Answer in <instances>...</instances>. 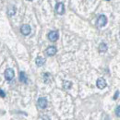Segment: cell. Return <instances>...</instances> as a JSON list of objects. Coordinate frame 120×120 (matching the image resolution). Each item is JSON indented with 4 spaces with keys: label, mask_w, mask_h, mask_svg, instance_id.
Returning <instances> with one entry per match:
<instances>
[{
    "label": "cell",
    "mask_w": 120,
    "mask_h": 120,
    "mask_svg": "<svg viewBox=\"0 0 120 120\" xmlns=\"http://www.w3.org/2000/svg\"><path fill=\"white\" fill-rule=\"evenodd\" d=\"M106 23H107V18L105 15L99 16V18L97 19V22H96L97 26L100 27V28H102V27H104V26L106 25Z\"/></svg>",
    "instance_id": "cell-1"
},
{
    "label": "cell",
    "mask_w": 120,
    "mask_h": 120,
    "mask_svg": "<svg viewBox=\"0 0 120 120\" xmlns=\"http://www.w3.org/2000/svg\"><path fill=\"white\" fill-rule=\"evenodd\" d=\"M14 76H15V73H14L13 69H11V68L6 69V71H5V78H6L7 80H12Z\"/></svg>",
    "instance_id": "cell-2"
},
{
    "label": "cell",
    "mask_w": 120,
    "mask_h": 120,
    "mask_svg": "<svg viewBox=\"0 0 120 120\" xmlns=\"http://www.w3.org/2000/svg\"><path fill=\"white\" fill-rule=\"evenodd\" d=\"M56 12L59 15H63L65 13V6L63 3L58 2L56 5Z\"/></svg>",
    "instance_id": "cell-3"
},
{
    "label": "cell",
    "mask_w": 120,
    "mask_h": 120,
    "mask_svg": "<svg viewBox=\"0 0 120 120\" xmlns=\"http://www.w3.org/2000/svg\"><path fill=\"white\" fill-rule=\"evenodd\" d=\"M47 37H48V39H49L51 42H56V41L58 39V32L56 31V30H52V31H50V32L48 33Z\"/></svg>",
    "instance_id": "cell-4"
},
{
    "label": "cell",
    "mask_w": 120,
    "mask_h": 120,
    "mask_svg": "<svg viewBox=\"0 0 120 120\" xmlns=\"http://www.w3.org/2000/svg\"><path fill=\"white\" fill-rule=\"evenodd\" d=\"M30 27L29 25H27V24H24V25H22L21 26V28H20V31H21V33L23 34V35H29L30 33Z\"/></svg>",
    "instance_id": "cell-5"
},
{
    "label": "cell",
    "mask_w": 120,
    "mask_h": 120,
    "mask_svg": "<svg viewBox=\"0 0 120 120\" xmlns=\"http://www.w3.org/2000/svg\"><path fill=\"white\" fill-rule=\"evenodd\" d=\"M96 85L99 89H105L106 87V81H105V79L103 78H100L97 79V82H96Z\"/></svg>",
    "instance_id": "cell-6"
},
{
    "label": "cell",
    "mask_w": 120,
    "mask_h": 120,
    "mask_svg": "<svg viewBox=\"0 0 120 120\" xmlns=\"http://www.w3.org/2000/svg\"><path fill=\"white\" fill-rule=\"evenodd\" d=\"M56 48L55 47V46H49L47 49H46V51H45V53H46V55L47 56H55L56 54Z\"/></svg>",
    "instance_id": "cell-7"
},
{
    "label": "cell",
    "mask_w": 120,
    "mask_h": 120,
    "mask_svg": "<svg viewBox=\"0 0 120 120\" xmlns=\"http://www.w3.org/2000/svg\"><path fill=\"white\" fill-rule=\"evenodd\" d=\"M38 106L41 108V109H45L47 106V101L45 98H39L38 99Z\"/></svg>",
    "instance_id": "cell-8"
},
{
    "label": "cell",
    "mask_w": 120,
    "mask_h": 120,
    "mask_svg": "<svg viewBox=\"0 0 120 120\" xmlns=\"http://www.w3.org/2000/svg\"><path fill=\"white\" fill-rule=\"evenodd\" d=\"M35 63H36V65L38 66V67H42V66H44L45 63V58L44 57H42V56H38L36 60H35Z\"/></svg>",
    "instance_id": "cell-9"
},
{
    "label": "cell",
    "mask_w": 120,
    "mask_h": 120,
    "mask_svg": "<svg viewBox=\"0 0 120 120\" xmlns=\"http://www.w3.org/2000/svg\"><path fill=\"white\" fill-rule=\"evenodd\" d=\"M19 80L21 82H23V83H26L27 82V76H26V74L23 71H21L19 73Z\"/></svg>",
    "instance_id": "cell-10"
},
{
    "label": "cell",
    "mask_w": 120,
    "mask_h": 120,
    "mask_svg": "<svg viewBox=\"0 0 120 120\" xmlns=\"http://www.w3.org/2000/svg\"><path fill=\"white\" fill-rule=\"evenodd\" d=\"M99 51L103 52V53L106 52L107 51V45H106V44H105V43L100 44V45H99Z\"/></svg>",
    "instance_id": "cell-11"
},
{
    "label": "cell",
    "mask_w": 120,
    "mask_h": 120,
    "mask_svg": "<svg viewBox=\"0 0 120 120\" xmlns=\"http://www.w3.org/2000/svg\"><path fill=\"white\" fill-rule=\"evenodd\" d=\"M63 86H64V88H65L66 90H68V89H70V88H71V86H72V83H71L70 81L65 80V81L63 82Z\"/></svg>",
    "instance_id": "cell-12"
},
{
    "label": "cell",
    "mask_w": 120,
    "mask_h": 120,
    "mask_svg": "<svg viewBox=\"0 0 120 120\" xmlns=\"http://www.w3.org/2000/svg\"><path fill=\"white\" fill-rule=\"evenodd\" d=\"M116 114L117 116H119L120 117V105L119 106H117V108H116Z\"/></svg>",
    "instance_id": "cell-13"
},
{
    "label": "cell",
    "mask_w": 120,
    "mask_h": 120,
    "mask_svg": "<svg viewBox=\"0 0 120 120\" xmlns=\"http://www.w3.org/2000/svg\"><path fill=\"white\" fill-rule=\"evenodd\" d=\"M118 96H119V91H118V90H116V94L114 95V99L116 100V98H118Z\"/></svg>",
    "instance_id": "cell-14"
},
{
    "label": "cell",
    "mask_w": 120,
    "mask_h": 120,
    "mask_svg": "<svg viewBox=\"0 0 120 120\" xmlns=\"http://www.w3.org/2000/svg\"><path fill=\"white\" fill-rule=\"evenodd\" d=\"M0 96H1V97H5V96H6V94H5V92H4L3 90H1V89H0Z\"/></svg>",
    "instance_id": "cell-15"
},
{
    "label": "cell",
    "mask_w": 120,
    "mask_h": 120,
    "mask_svg": "<svg viewBox=\"0 0 120 120\" xmlns=\"http://www.w3.org/2000/svg\"><path fill=\"white\" fill-rule=\"evenodd\" d=\"M30 1H31V0H30Z\"/></svg>",
    "instance_id": "cell-16"
}]
</instances>
